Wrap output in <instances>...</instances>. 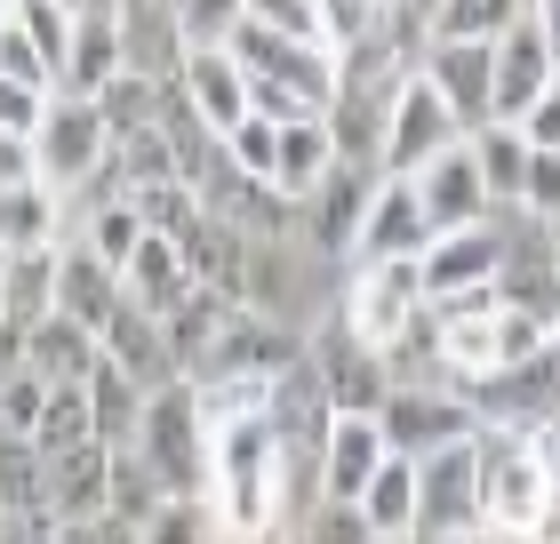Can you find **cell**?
Segmentation results:
<instances>
[{"mask_svg":"<svg viewBox=\"0 0 560 544\" xmlns=\"http://www.w3.org/2000/svg\"><path fill=\"white\" fill-rule=\"evenodd\" d=\"M280 512H296L289 456L265 425V408H233L209 417V521L224 544H265L280 529Z\"/></svg>","mask_w":560,"mask_h":544,"instance_id":"obj_1","label":"cell"},{"mask_svg":"<svg viewBox=\"0 0 560 544\" xmlns=\"http://www.w3.org/2000/svg\"><path fill=\"white\" fill-rule=\"evenodd\" d=\"M480 529L497 544H545L560 521L545 432H480Z\"/></svg>","mask_w":560,"mask_h":544,"instance_id":"obj_2","label":"cell"},{"mask_svg":"<svg viewBox=\"0 0 560 544\" xmlns=\"http://www.w3.org/2000/svg\"><path fill=\"white\" fill-rule=\"evenodd\" d=\"M137 456L152 464V481H161L168 505H209V408H200V393L185 377L144 401Z\"/></svg>","mask_w":560,"mask_h":544,"instance_id":"obj_3","label":"cell"},{"mask_svg":"<svg viewBox=\"0 0 560 544\" xmlns=\"http://www.w3.org/2000/svg\"><path fill=\"white\" fill-rule=\"evenodd\" d=\"M296 360H304V336H289L280 321H265L257 304H248V313L224 321V336L200 352V369L185 384L192 393H265V384H280Z\"/></svg>","mask_w":560,"mask_h":544,"instance_id":"obj_4","label":"cell"},{"mask_svg":"<svg viewBox=\"0 0 560 544\" xmlns=\"http://www.w3.org/2000/svg\"><path fill=\"white\" fill-rule=\"evenodd\" d=\"M456 401L472 408L480 432H552L560 425V345H545L537 360H513L497 377L456 384Z\"/></svg>","mask_w":560,"mask_h":544,"instance_id":"obj_5","label":"cell"},{"mask_svg":"<svg viewBox=\"0 0 560 544\" xmlns=\"http://www.w3.org/2000/svg\"><path fill=\"white\" fill-rule=\"evenodd\" d=\"M417 313H424V273H417V256H393V265H352L345 304H337L345 336H361L369 352H393L400 336H409Z\"/></svg>","mask_w":560,"mask_h":544,"instance_id":"obj_6","label":"cell"},{"mask_svg":"<svg viewBox=\"0 0 560 544\" xmlns=\"http://www.w3.org/2000/svg\"><path fill=\"white\" fill-rule=\"evenodd\" d=\"M113 161V137H105V113L89 105V96H48V120L33 137V176L48 193H89L96 169Z\"/></svg>","mask_w":560,"mask_h":544,"instance_id":"obj_7","label":"cell"},{"mask_svg":"<svg viewBox=\"0 0 560 544\" xmlns=\"http://www.w3.org/2000/svg\"><path fill=\"white\" fill-rule=\"evenodd\" d=\"M472 440H456V449L417 464V544L489 536V529H480V449H472Z\"/></svg>","mask_w":560,"mask_h":544,"instance_id":"obj_8","label":"cell"},{"mask_svg":"<svg viewBox=\"0 0 560 544\" xmlns=\"http://www.w3.org/2000/svg\"><path fill=\"white\" fill-rule=\"evenodd\" d=\"M448 144H465V128L441 105V89H432L424 72H409V81L393 89V105H385V176H424Z\"/></svg>","mask_w":560,"mask_h":544,"instance_id":"obj_9","label":"cell"},{"mask_svg":"<svg viewBox=\"0 0 560 544\" xmlns=\"http://www.w3.org/2000/svg\"><path fill=\"white\" fill-rule=\"evenodd\" d=\"M376 432H385L393 456L424 464V456L456 449V440H472L480 425H472V408L456 401V393H441V384H393V401L376 408Z\"/></svg>","mask_w":560,"mask_h":544,"instance_id":"obj_10","label":"cell"},{"mask_svg":"<svg viewBox=\"0 0 560 544\" xmlns=\"http://www.w3.org/2000/svg\"><path fill=\"white\" fill-rule=\"evenodd\" d=\"M304 360H313V377H320V393H328L337 417H376V408L393 401L385 352H369L361 336H345V321H328L320 336H304Z\"/></svg>","mask_w":560,"mask_h":544,"instance_id":"obj_11","label":"cell"},{"mask_svg":"<svg viewBox=\"0 0 560 544\" xmlns=\"http://www.w3.org/2000/svg\"><path fill=\"white\" fill-rule=\"evenodd\" d=\"M489 72H497V128H521V120H528V105H537V96L560 81V72H552V57H545L537 9H521V16L497 33V48H489Z\"/></svg>","mask_w":560,"mask_h":544,"instance_id":"obj_12","label":"cell"},{"mask_svg":"<svg viewBox=\"0 0 560 544\" xmlns=\"http://www.w3.org/2000/svg\"><path fill=\"white\" fill-rule=\"evenodd\" d=\"M497 265H504V224H472V232H441L417 273H424V304H448V297H472V289H497Z\"/></svg>","mask_w":560,"mask_h":544,"instance_id":"obj_13","label":"cell"},{"mask_svg":"<svg viewBox=\"0 0 560 544\" xmlns=\"http://www.w3.org/2000/svg\"><path fill=\"white\" fill-rule=\"evenodd\" d=\"M424 248H432V224H424L417 176H376L352 256H361V265H393V256H424Z\"/></svg>","mask_w":560,"mask_h":544,"instance_id":"obj_14","label":"cell"},{"mask_svg":"<svg viewBox=\"0 0 560 544\" xmlns=\"http://www.w3.org/2000/svg\"><path fill=\"white\" fill-rule=\"evenodd\" d=\"M417 200H424V224H432V241L441 232H472V224H489V185H480V161H472V137L465 144H448L441 161H432L417 176Z\"/></svg>","mask_w":560,"mask_h":544,"instance_id":"obj_15","label":"cell"},{"mask_svg":"<svg viewBox=\"0 0 560 544\" xmlns=\"http://www.w3.org/2000/svg\"><path fill=\"white\" fill-rule=\"evenodd\" d=\"M417 72L441 89V105L456 113V128H465V137L497 128V72H489V48H448V40H432Z\"/></svg>","mask_w":560,"mask_h":544,"instance_id":"obj_16","label":"cell"},{"mask_svg":"<svg viewBox=\"0 0 560 544\" xmlns=\"http://www.w3.org/2000/svg\"><path fill=\"white\" fill-rule=\"evenodd\" d=\"M176 89H185V105L209 120V137H217V144L233 137L248 113H257V81H248V72L224 57V48H192L185 72H176Z\"/></svg>","mask_w":560,"mask_h":544,"instance_id":"obj_17","label":"cell"},{"mask_svg":"<svg viewBox=\"0 0 560 544\" xmlns=\"http://www.w3.org/2000/svg\"><path fill=\"white\" fill-rule=\"evenodd\" d=\"M185 24H176L168 0H137V9H120V72H137L152 89H176V72H185Z\"/></svg>","mask_w":560,"mask_h":544,"instance_id":"obj_18","label":"cell"},{"mask_svg":"<svg viewBox=\"0 0 560 544\" xmlns=\"http://www.w3.org/2000/svg\"><path fill=\"white\" fill-rule=\"evenodd\" d=\"M385 432H376V417H337L328 425V449H320V481H313V497L328 505H361L369 497V481L385 473Z\"/></svg>","mask_w":560,"mask_h":544,"instance_id":"obj_19","label":"cell"},{"mask_svg":"<svg viewBox=\"0 0 560 544\" xmlns=\"http://www.w3.org/2000/svg\"><path fill=\"white\" fill-rule=\"evenodd\" d=\"M40 464H48V521L57 529L105 521V505H113V449L105 440H89L72 456H40Z\"/></svg>","mask_w":560,"mask_h":544,"instance_id":"obj_20","label":"cell"},{"mask_svg":"<svg viewBox=\"0 0 560 544\" xmlns=\"http://www.w3.org/2000/svg\"><path fill=\"white\" fill-rule=\"evenodd\" d=\"M120 297H129V289H120V273L105 265V256H89V241H57V321H72V328H105L113 313H120Z\"/></svg>","mask_w":560,"mask_h":544,"instance_id":"obj_21","label":"cell"},{"mask_svg":"<svg viewBox=\"0 0 560 544\" xmlns=\"http://www.w3.org/2000/svg\"><path fill=\"white\" fill-rule=\"evenodd\" d=\"M120 81V9H72V48H65V81L57 96H105Z\"/></svg>","mask_w":560,"mask_h":544,"instance_id":"obj_22","label":"cell"},{"mask_svg":"<svg viewBox=\"0 0 560 544\" xmlns=\"http://www.w3.org/2000/svg\"><path fill=\"white\" fill-rule=\"evenodd\" d=\"M120 289H129V304L137 313H152V321H168L176 304H185L200 280H192V265H185V241H161V232H144L137 241V256L120 265Z\"/></svg>","mask_w":560,"mask_h":544,"instance_id":"obj_23","label":"cell"},{"mask_svg":"<svg viewBox=\"0 0 560 544\" xmlns=\"http://www.w3.org/2000/svg\"><path fill=\"white\" fill-rule=\"evenodd\" d=\"M96 352H105L120 377H137L144 393L176 384V360H168V345H161V321H152V313H137L129 297H120V313H113L105 328H96Z\"/></svg>","mask_w":560,"mask_h":544,"instance_id":"obj_24","label":"cell"},{"mask_svg":"<svg viewBox=\"0 0 560 544\" xmlns=\"http://www.w3.org/2000/svg\"><path fill=\"white\" fill-rule=\"evenodd\" d=\"M369 193H376L369 169H337L313 200H304V209H313V248H320V256H352L361 217H369Z\"/></svg>","mask_w":560,"mask_h":544,"instance_id":"obj_25","label":"cell"},{"mask_svg":"<svg viewBox=\"0 0 560 544\" xmlns=\"http://www.w3.org/2000/svg\"><path fill=\"white\" fill-rule=\"evenodd\" d=\"M89 417H96V440H105V449H137V432H144V384L137 377H120L105 352H96V369H89Z\"/></svg>","mask_w":560,"mask_h":544,"instance_id":"obj_26","label":"cell"},{"mask_svg":"<svg viewBox=\"0 0 560 544\" xmlns=\"http://www.w3.org/2000/svg\"><path fill=\"white\" fill-rule=\"evenodd\" d=\"M57 313V248H33V256H9L0 265V328H40Z\"/></svg>","mask_w":560,"mask_h":544,"instance_id":"obj_27","label":"cell"},{"mask_svg":"<svg viewBox=\"0 0 560 544\" xmlns=\"http://www.w3.org/2000/svg\"><path fill=\"white\" fill-rule=\"evenodd\" d=\"M328 176H337V137H328V120H289V128H280V176H272L280 200L304 209Z\"/></svg>","mask_w":560,"mask_h":544,"instance_id":"obj_28","label":"cell"},{"mask_svg":"<svg viewBox=\"0 0 560 544\" xmlns=\"http://www.w3.org/2000/svg\"><path fill=\"white\" fill-rule=\"evenodd\" d=\"M57 232H65V200L48 185L0 193V265H9V256H33V248H57Z\"/></svg>","mask_w":560,"mask_h":544,"instance_id":"obj_29","label":"cell"},{"mask_svg":"<svg viewBox=\"0 0 560 544\" xmlns=\"http://www.w3.org/2000/svg\"><path fill=\"white\" fill-rule=\"evenodd\" d=\"M24 369H33L40 384H89V369H96V336L48 313L40 328H24Z\"/></svg>","mask_w":560,"mask_h":544,"instance_id":"obj_30","label":"cell"},{"mask_svg":"<svg viewBox=\"0 0 560 544\" xmlns=\"http://www.w3.org/2000/svg\"><path fill=\"white\" fill-rule=\"evenodd\" d=\"M233 313H248V304H224L217 289H192V297L161 321V345H168V360H176V377H192V369H200V352H209L217 336H224V321H233Z\"/></svg>","mask_w":560,"mask_h":544,"instance_id":"obj_31","label":"cell"},{"mask_svg":"<svg viewBox=\"0 0 560 544\" xmlns=\"http://www.w3.org/2000/svg\"><path fill=\"white\" fill-rule=\"evenodd\" d=\"M361 521L376 544H417V464L409 456H385V473L361 497Z\"/></svg>","mask_w":560,"mask_h":544,"instance_id":"obj_32","label":"cell"},{"mask_svg":"<svg viewBox=\"0 0 560 544\" xmlns=\"http://www.w3.org/2000/svg\"><path fill=\"white\" fill-rule=\"evenodd\" d=\"M89 440H96L89 393H81V384H57V393H48V408H40L33 449H40V456H72V449H89Z\"/></svg>","mask_w":560,"mask_h":544,"instance_id":"obj_33","label":"cell"},{"mask_svg":"<svg viewBox=\"0 0 560 544\" xmlns=\"http://www.w3.org/2000/svg\"><path fill=\"white\" fill-rule=\"evenodd\" d=\"M96 113H105V137L113 144H137V137H152V120H161V89L137 81V72H120V81L96 96Z\"/></svg>","mask_w":560,"mask_h":544,"instance_id":"obj_34","label":"cell"},{"mask_svg":"<svg viewBox=\"0 0 560 544\" xmlns=\"http://www.w3.org/2000/svg\"><path fill=\"white\" fill-rule=\"evenodd\" d=\"M9 24L24 33V48L40 57L48 81H65V48H72V9H48V0H24V9H9Z\"/></svg>","mask_w":560,"mask_h":544,"instance_id":"obj_35","label":"cell"},{"mask_svg":"<svg viewBox=\"0 0 560 544\" xmlns=\"http://www.w3.org/2000/svg\"><path fill=\"white\" fill-rule=\"evenodd\" d=\"M224 169H241L248 185H272V176H280V120L248 113L233 137H224ZM272 193H280V185H272Z\"/></svg>","mask_w":560,"mask_h":544,"instance_id":"obj_36","label":"cell"},{"mask_svg":"<svg viewBox=\"0 0 560 544\" xmlns=\"http://www.w3.org/2000/svg\"><path fill=\"white\" fill-rule=\"evenodd\" d=\"M472 161H480V185H489V200H521V169H528L521 128H480V137H472Z\"/></svg>","mask_w":560,"mask_h":544,"instance_id":"obj_37","label":"cell"},{"mask_svg":"<svg viewBox=\"0 0 560 544\" xmlns=\"http://www.w3.org/2000/svg\"><path fill=\"white\" fill-rule=\"evenodd\" d=\"M81 241H89V256H105V265L120 273V265L137 256V241H144V217L129 209V200H105V209H89V232H81Z\"/></svg>","mask_w":560,"mask_h":544,"instance_id":"obj_38","label":"cell"},{"mask_svg":"<svg viewBox=\"0 0 560 544\" xmlns=\"http://www.w3.org/2000/svg\"><path fill=\"white\" fill-rule=\"evenodd\" d=\"M513 209L528 224H560V152H528V169H521V200Z\"/></svg>","mask_w":560,"mask_h":544,"instance_id":"obj_39","label":"cell"},{"mask_svg":"<svg viewBox=\"0 0 560 544\" xmlns=\"http://www.w3.org/2000/svg\"><path fill=\"white\" fill-rule=\"evenodd\" d=\"M296 544H376V536H369V521H361V505H328V497H313V505H304Z\"/></svg>","mask_w":560,"mask_h":544,"instance_id":"obj_40","label":"cell"},{"mask_svg":"<svg viewBox=\"0 0 560 544\" xmlns=\"http://www.w3.org/2000/svg\"><path fill=\"white\" fill-rule=\"evenodd\" d=\"M241 9H248V0H192V9H176V24H185V48H233Z\"/></svg>","mask_w":560,"mask_h":544,"instance_id":"obj_41","label":"cell"},{"mask_svg":"<svg viewBox=\"0 0 560 544\" xmlns=\"http://www.w3.org/2000/svg\"><path fill=\"white\" fill-rule=\"evenodd\" d=\"M144 544H217V521L209 505H161L144 521Z\"/></svg>","mask_w":560,"mask_h":544,"instance_id":"obj_42","label":"cell"},{"mask_svg":"<svg viewBox=\"0 0 560 544\" xmlns=\"http://www.w3.org/2000/svg\"><path fill=\"white\" fill-rule=\"evenodd\" d=\"M40 120H48V89L0 81V128H9V137H24V144H33V137H40Z\"/></svg>","mask_w":560,"mask_h":544,"instance_id":"obj_43","label":"cell"},{"mask_svg":"<svg viewBox=\"0 0 560 544\" xmlns=\"http://www.w3.org/2000/svg\"><path fill=\"white\" fill-rule=\"evenodd\" d=\"M376 16H385V9H369V0H328V9H320L328 48H337V57H345V48H361V40L376 33Z\"/></svg>","mask_w":560,"mask_h":544,"instance_id":"obj_44","label":"cell"},{"mask_svg":"<svg viewBox=\"0 0 560 544\" xmlns=\"http://www.w3.org/2000/svg\"><path fill=\"white\" fill-rule=\"evenodd\" d=\"M0 81H24V89H48V96H57V81L40 72V57L24 48V33H16L9 16H0Z\"/></svg>","mask_w":560,"mask_h":544,"instance_id":"obj_45","label":"cell"},{"mask_svg":"<svg viewBox=\"0 0 560 544\" xmlns=\"http://www.w3.org/2000/svg\"><path fill=\"white\" fill-rule=\"evenodd\" d=\"M16 185H40V176H33V144L0 128V193H16Z\"/></svg>","mask_w":560,"mask_h":544,"instance_id":"obj_46","label":"cell"},{"mask_svg":"<svg viewBox=\"0 0 560 544\" xmlns=\"http://www.w3.org/2000/svg\"><path fill=\"white\" fill-rule=\"evenodd\" d=\"M0 544H57V521H0Z\"/></svg>","mask_w":560,"mask_h":544,"instance_id":"obj_47","label":"cell"},{"mask_svg":"<svg viewBox=\"0 0 560 544\" xmlns=\"http://www.w3.org/2000/svg\"><path fill=\"white\" fill-rule=\"evenodd\" d=\"M537 33H545V57H552V72H560V0H545V9H537Z\"/></svg>","mask_w":560,"mask_h":544,"instance_id":"obj_48","label":"cell"},{"mask_svg":"<svg viewBox=\"0 0 560 544\" xmlns=\"http://www.w3.org/2000/svg\"><path fill=\"white\" fill-rule=\"evenodd\" d=\"M545 456H552V497H560V425L545 432ZM545 544H560V521H552V536H545Z\"/></svg>","mask_w":560,"mask_h":544,"instance_id":"obj_49","label":"cell"},{"mask_svg":"<svg viewBox=\"0 0 560 544\" xmlns=\"http://www.w3.org/2000/svg\"><path fill=\"white\" fill-rule=\"evenodd\" d=\"M448 544H497V536H448Z\"/></svg>","mask_w":560,"mask_h":544,"instance_id":"obj_50","label":"cell"},{"mask_svg":"<svg viewBox=\"0 0 560 544\" xmlns=\"http://www.w3.org/2000/svg\"><path fill=\"white\" fill-rule=\"evenodd\" d=\"M545 232H552V256H560V224H545Z\"/></svg>","mask_w":560,"mask_h":544,"instance_id":"obj_51","label":"cell"}]
</instances>
